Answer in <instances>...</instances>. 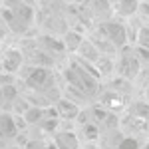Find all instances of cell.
Masks as SVG:
<instances>
[{"instance_id": "1", "label": "cell", "mask_w": 149, "mask_h": 149, "mask_svg": "<svg viewBox=\"0 0 149 149\" xmlns=\"http://www.w3.org/2000/svg\"><path fill=\"white\" fill-rule=\"evenodd\" d=\"M139 8V0H117L115 4V10L119 16H125V18H131L133 14H137Z\"/></svg>"}, {"instance_id": "2", "label": "cell", "mask_w": 149, "mask_h": 149, "mask_svg": "<svg viewBox=\"0 0 149 149\" xmlns=\"http://www.w3.org/2000/svg\"><path fill=\"white\" fill-rule=\"evenodd\" d=\"M105 34L109 36V40L113 42L115 46H121V44H125L127 40V34H125V28L123 26H119V24H111L109 28H105Z\"/></svg>"}, {"instance_id": "3", "label": "cell", "mask_w": 149, "mask_h": 149, "mask_svg": "<svg viewBox=\"0 0 149 149\" xmlns=\"http://www.w3.org/2000/svg\"><path fill=\"white\" fill-rule=\"evenodd\" d=\"M20 64H22V56H20L18 50H8L2 58V66L8 72H14L16 68H20Z\"/></svg>"}, {"instance_id": "4", "label": "cell", "mask_w": 149, "mask_h": 149, "mask_svg": "<svg viewBox=\"0 0 149 149\" xmlns=\"http://www.w3.org/2000/svg\"><path fill=\"white\" fill-rule=\"evenodd\" d=\"M16 123H14V119H12L10 115H4L0 113V137H10L16 133Z\"/></svg>"}, {"instance_id": "5", "label": "cell", "mask_w": 149, "mask_h": 149, "mask_svg": "<svg viewBox=\"0 0 149 149\" xmlns=\"http://www.w3.org/2000/svg\"><path fill=\"white\" fill-rule=\"evenodd\" d=\"M56 147L58 149H78V139L74 133H60L56 137Z\"/></svg>"}, {"instance_id": "6", "label": "cell", "mask_w": 149, "mask_h": 149, "mask_svg": "<svg viewBox=\"0 0 149 149\" xmlns=\"http://www.w3.org/2000/svg\"><path fill=\"white\" fill-rule=\"evenodd\" d=\"M58 111L64 115V117H70L72 119V117H76V115L80 113V107L74 105L72 102H60L58 103Z\"/></svg>"}, {"instance_id": "7", "label": "cell", "mask_w": 149, "mask_h": 149, "mask_svg": "<svg viewBox=\"0 0 149 149\" xmlns=\"http://www.w3.org/2000/svg\"><path fill=\"white\" fill-rule=\"evenodd\" d=\"M64 42H66L64 46L68 48V50H78L84 40H81V36L78 34V32H68V34H66V38H64Z\"/></svg>"}, {"instance_id": "8", "label": "cell", "mask_w": 149, "mask_h": 149, "mask_svg": "<svg viewBox=\"0 0 149 149\" xmlns=\"http://www.w3.org/2000/svg\"><path fill=\"white\" fill-rule=\"evenodd\" d=\"M42 117V109L40 107H28L26 113H24V121L26 123H34V121H40Z\"/></svg>"}, {"instance_id": "9", "label": "cell", "mask_w": 149, "mask_h": 149, "mask_svg": "<svg viewBox=\"0 0 149 149\" xmlns=\"http://www.w3.org/2000/svg\"><path fill=\"white\" fill-rule=\"evenodd\" d=\"M137 44H139V48H143V50L149 52V26L141 28L137 32Z\"/></svg>"}, {"instance_id": "10", "label": "cell", "mask_w": 149, "mask_h": 149, "mask_svg": "<svg viewBox=\"0 0 149 149\" xmlns=\"http://www.w3.org/2000/svg\"><path fill=\"white\" fill-rule=\"evenodd\" d=\"M80 52L86 54V58H90V60H97V50H95L93 44H90V42H81L80 44Z\"/></svg>"}, {"instance_id": "11", "label": "cell", "mask_w": 149, "mask_h": 149, "mask_svg": "<svg viewBox=\"0 0 149 149\" xmlns=\"http://www.w3.org/2000/svg\"><path fill=\"white\" fill-rule=\"evenodd\" d=\"M117 149H139V141L135 137H123L117 143Z\"/></svg>"}]
</instances>
